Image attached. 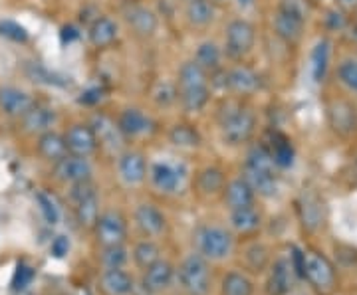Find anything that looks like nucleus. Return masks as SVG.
<instances>
[{
    "label": "nucleus",
    "instance_id": "37",
    "mask_svg": "<svg viewBox=\"0 0 357 295\" xmlns=\"http://www.w3.org/2000/svg\"><path fill=\"white\" fill-rule=\"evenodd\" d=\"M169 141L173 143L175 147H183V149H195L201 145V135L199 131L192 127V125H187V123H181V125H175V127L169 131Z\"/></svg>",
    "mask_w": 357,
    "mask_h": 295
},
{
    "label": "nucleus",
    "instance_id": "10",
    "mask_svg": "<svg viewBox=\"0 0 357 295\" xmlns=\"http://www.w3.org/2000/svg\"><path fill=\"white\" fill-rule=\"evenodd\" d=\"M296 280V268L290 257H280L274 262L268 276V295H288L294 287Z\"/></svg>",
    "mask_w": 357,
    "mask_h": 295
},
{
    "label": "nucleus",
    "instance_id": "34",
    "mask_svg": "<svg viewBox=\"0 0 357 295\" xmlns=\"http://www.w3.org/2000/svg\"><path fill=\"white\" fill-rule=\"evenodd\" d=\"M206 83H208V74L197 62H185L181 65L177 90H187V88H197V86H206Z\"/></svg>",
    "mask_w": 357,
    "mask_h": 295
},
{
    "label": "nucleus",
    "instance_id": "12",
    "mask_svg": "<svg viewBox=\"0 0 357 295\" xmlns=\"http://www.w3.org/2000/svg\"><path fill=\"white\" fill-rule=\"evenodd\" d=\"M91 129H93V133H96V137H98V143L105 147L107 151H121V147H123V141H126V135L121 133V129L119 125L115 123L114 119H109L107 115H96L91 119Z\"/></svg>",
    "mask_w": 357,
    "mask_h": 295
},
{
    "label": "nucleus",
    "instance_id": "27",
    "mask_svg": "<svg viewBox=\"0 0 357 295\" xmlns=\"http://www.w3.org/2000/svg\"><path fill=\"white\" fill-rule=\"evenodd\" d=\"M149 117L145 115L141 109L137 107H128L121 111V115L117 119V125L121 129V133L128 137H137V135H143L147 129H149Z\"/></svg>",
    "mask_w": 357,
    "mask_h": 295
},
{
    "label": "nucleus",
    "instance_id": "6",
    "mask_svg": "<svg viewBox=\"0 0 357 295\" xmlns=\"http://www.w3.org/2000/svg\"><path fill=\"white\" fill-rule=\"evenodd\" d=\"M96 240L102 248H112V246H123L128 238V220L117 210H107L100 214V218L93 226Z\"/></svg>",
    "mask_w": 357,
    "mask_h": 295
},
{
    "label": "nucleus",
    "instance_id": "1",
    "mask_svg": "<svg viewBox=\"0 0 357 295\" xmlns=\"http://www.w3.org/2000/svg\"><path fill=\"white\" fill-rule=\"evenodd\" d=\"M220 137L230 147H238L250 141L255 135L256 117L243 105H229L227 111H220Z\"/></svg>",
    "mask_w": 357,
    "mask_h": 295
},
{
    "label": "nucleus",
    "instance_id": "2",
    "mask_svg": "<svg viewBox=\"0 0 357 295\" xmlns=\"http://www.w3.org/2000/svg\"><path fill=\"white\" fill-rule=\"evenodd\" d=\"M302 278L318 295H333L337 289V273L333 264L316 250L304 252L302 262Z\"/></svg>",
    "mask_w": 357,
    "mask_h": 295
},
{
    "label": "nucleus",
    "instance_id": "22",
    "mask_svg": "<svg viewBox=\"0 0 357 295\" xmlns=\"http://www.w3.org/2000/svg\"><path fill=\"white\" fill-rule=\"evenodd\" d=\"M100 287L105 295H129L133 292V278L121 268H109L102 273Z\"/></svg>",
    "mask_w": 357,
    "mask_h": 295
},
{
    "label": "nucleus",
    "instance_id": "38",
    "mask_svg": "<svg viewBox=\"0 0 357 295\" xmlns=\"http://www.w3.org/2000/svg\"><path fill=\"white\" fill-rule=\"evenodd\" d=\"M246 167L258 168V170H268V173H276V163H274V157L270 153V149L264 145H256L248 151L246 157Z\"/></svg>",
    "mask_w": 357,
    "mask_h": 295
},
{
    "label": "nucleus",
    "instance_id": "50",
    "mask_svg": "<svg viewBox=\"0 0 357 295\" xmlns=\"http://www.w3.org/2000/svg\"><path fill=\"white\" fill-rule=\"evenodd\" d=\"M103 97V91L100 88H89L82 93V97L77 99V102L82 103V105H96V103L100 102Z\"/></svg>",
    "mask_w": 357,
    "mask_h": 295
},
{
    "label": "nucleus",
    "instance_id": "14",
    "mask_svg": "<svg viewBox=\"0 0 357 295\" xmlns=\"http://www.w3.org/2000/svg\"><path fill=\"white\" fill-rule=\"evenodd\" d=\"M22 119V131L28 133V135H42V133H48L54 127L56 123V111L48 107V105H40V103H34L30 111H26L24 115L20 117Z\"/></svg>",
    "mask_w": 357,
    "mask_h": 295
},
{
    "label": "nucleus",
    "instance_id": "40",
    "mask_svg": "<svg viewBox=\"0 0 357 295\" xmlns=\"http://www.w3.org/2000/svg\"><path fill=\"white\" fill-rule=\"evenodd\" d=\"M270 153L274 157V163L278 168H288L292 167L294 163V149L292 143L288 141L284 135H276L272 147H270Z\"/></svg>",
    "mask_w": 357,
    "mask_h": 295
},
{
    "label": "nucleus",
    "instance_id": "24",
    "mask_svg": "<svg viewBox=\"0 0 357 295\" xmlns=\"http://www.w3.org/2000/svg\"><path fill=\"white\" fill-rule=\"evenodd\" d=\"M225 202L230 208V212L252 206L255 205V191L250 189V184L244 179L230 180L225 186Z\"/></svg>",
    "mask_w": 357,
    "mask_h": 295
},
{
    "label": "nucleus",
    "instance_id": "45",
    "mask_svg": "<svg viewBox=\"0 0 357 295\" xmlns=\"http://www.w3.org/2000/svg\"><path fill=\"white\" fill-rule=\"evenodd\" d=\"M128 262V252L123 246H112V248H103L102 264L105 266V270L109 268H123Z\"/></svg>",
    "mask_w": 357,
    "mask_h": 295
},
{
    "label": "nucleus",
    "instance_id": "47",
    "mask_svg": "<svg viewBox=\"0 0 357 295\" xmlns=\"http://www.w3.org/2000/svg\"><path fill=\"white\" fill-rule=\"evenodd\" d=\"M34 276H36L34 268H30L28 264L20 262V264L16 266V270H14V276H13V289H14V292H24L26 287H28V285L32 283Z\"/></svg>",
    "mask_w": 357,
    "mask_h": 295
},
{
    "label": "nucleus",
    "instance_id": "3",
    "mask_svg": "<svg viewBox=\"0 0 357 295\" xmlns=\"http://www.w3.org/2000/svg\"><path fill=\"white\" fill-rule=\"evenodd\" d=\"M178 282L189 295H206L211 292L208 260L201 254L187 256L178 266Z\"/></svg>",
    "mask_w": 357,
    "mask_h": 295
},
{
    "label": "nucleus",
    "instance_id": "18",
    "mask_svg": "<svg viewBox=\"0 0 357 295\" xmlns=\"http://www.w3.org/2000/svg\"><path fill=\"white\" fill-rule=\"evenodd\" d=\"M119 34V28L109 16H98L88 28L89 44L98 50H105L114 44Z\"/></svg>",
    "mask_w": 357,
    "mask_h": 295
},
{
    "label": "nucleus",
    "instance_id": "32",
    "mask_svg": "<svg viewBox=\"0 0 357 295\" xmlns=\"http://www.w3.org/2000/svg\"><path fill=\"white\" fill-rule=\"evenodd\" d=\"M74 214H76L77 224L82 228H88V230H93L96 222L100 218V200H98V194L89 196V198H84L74 205Z\"/></svg>",
    "mask_w": 357,
    "mask_h": 295
},
{
    "label": "nucleus",
    "instance_id": "28",
    "mask_svg": "<svg viewBox=\"0 0 357 295\" xmlns=\"http://www.w3.org/2000/svg\"><path fill=\"white\" fill-rule=\"evenodd\" d=\"M38 153L50 161V163H58L68 154V145H66L64 135L56 133V131H48L42 133L38 137Z\"/></svg>",
    "mask_w": 357,
    "mask_h": 295
},
{
    "label": "nucleus",
    "instance_id": "42",
    "mask_svg": "<svg viewBox=\"0 0 357 295\" xmlns=\"http://www.w3.org/2000/svg\"><path fill=\"white\" fill-rule=\"evenodd\" d=\"M36 205H38L44 220H46L50 226H56V224L60 222V210H58L56 202L52 200L50 194L44 193V191H38V193H36Z\"/></svg>",
    "mask_w": 357,
    "mask_h": 295
},
{
    "label": "nucleus",
    "instance_id": "9",
    "mask_svg": "<svg viewBox=\"0 0 357 295\" xmlns=\"http://www.w3.org/2000/svg\"><path fill=\"white\" fill-rule=\"evenodd\" d=\"M91 165L86 157H77V154H66L62 161L56 163L54 175L56 179L62 180L66 184H77L84 180H91Z\"/></svg>",
    "mask_w": 357,
    "mask_h": 295
},
{
    "label": "nucleus",
    "instance_id": "30",
    "mask_svg": "<svg viewBox=\"0 0 357 295\" xmlns=\"http://www.w3.org/2000/svg\"><path fill=\"white\" fill-rule=\"evenodd\" d=\"M195 184L203 196H215L220 191H225V173L218 167H206L199 170Z\"/></svg>",
    "mask_w": 357,
    "mask_h": 295
},
{
    "label": "nucleus",
    "instance_id": "21",
    "mask_svg": "<svg viewBox=\"0 0 357 295\" xmlns=\"http://www.w3.org/2000/svg\"><path fill=\"white\" fill-rule=\"evenodd\" d=\"M119 175L128 184H141L147 177L145 157L137 151H126L119 157Z\"/></svg>",
    "mask_w": 357,
    "mask_h": 295
},
{
    "label": "nucleus",
    "instance_id": "52",
    "mask_svg": "<svg viewBox=\"0 0 357 295\" xmlns=\"http://www.w3.org/2000/svg\"><path fill=\"white\" fill-rule=\"evenodd\" d=\"M79 38V32H77L76 28H74V26H66L64 30H62V42H68V44H70V42H74V40H77Z\"/></svg>",
    "mask_w": 357,
    "mask_h": 295
},
{
    "label": "nucleus",
    "instance_id": "4",
    "mask_svg": "<svg viewBox=\"0 0 357 295\" xmlns=\"http://www.w3.org/2000/svg\"><path fill=\"white\" fill-rule=\"evenodd\" d=\"M195 244L206 260H225L232 252V234L220 226H201L195 232Z\"/></svg>",
    "mask_w": 357,
    "mask_h": 295
},
{
    "label": "nucleus",
    "instance_id": "56",
    "mask_svg": "<svg viewBox=\"0 0 357 295\" xmlns=\"http://www.w3.org/2000/svg\"><path fill=\"white\" fill-rule=\"evenodd\" d=\"M356 163H357V159H356Z\"/></svg>",
    "mask_w": 357,
    "mask_h": 295
},
{
    "label": "nucleus",
    "instance_id": "54",
    "mask_svg": "<svg viewBox=\"0 0 357 295\" xmlns=\"http://www.w3.org/2000/svg\"><path fill=\"white\" fill-rule=\"evenodd\" d=\"M351 38L357 40V24L354 26V28H351Z\"/></svg>",
    "mask_w": 357,
    "mask_h": 295
},
{
    "label": "nucleus",
    "instance_id": "43",
    "mask_svg": "<svg viewBox=\"0 0 357 295\" xmlns=\"http://www.w3.org/2000/svg\"><path fill=\"white\" fill-rule=\"evenodd\" d=\"M0 36L10 40V42H16V44H26L28 38H30V34H28L24 26L14 22V20H8V18L0 20Z\"/></svg>",
    "mask_w": 357,
    "mask_h": 295
},
{
    "label": "nucleus",
    "instance_id": "36",
    "mask_svg": "<svg viewBox=\"0 0 357 295\" xmlns=\"http://www.w3.org/2000/svg\"><path fill=\"white\" fill-rule=\"evenodd\" d=\"M255 294V283L250 278H246L241 271H230L222 278L220 295H252Z\"/></svg>",
    "mask_w": 357,
    "mask_h": 295
},
{
    "label": "nucleus",
    "instance_id": "55",
    "mask_svg": "<svg viewBox=\"0 0 357 295\" xmlns=\"http://www.w3.org/2000/svg\"><path fill=\"white\" fill-rule=\"evenodd\" d=\"M185 2H189V0H185Z\"/></svg>",
    "mask_w": 357,
    "mask_h": 295
},
{
    "label": "nucleus",
    "instance_id": "35",
    "mask_svg": "<svg viewBox=\"0 0 357 295\" xmlns=\"http://www.w3.org/2000/svg\"><path fill=\"white\" fill-rule=\"evenodd\" d=\"M220 58H222V51L218 48L215 42H203L199 48H197V56H195V62L203 67L206 74H215L220 70Z\"/></svg>",
    "mask_w": 357,
    "mask_h": 295
},
{
    "label": "nucleus",
    "instance_id": "39",
    "mask_svg": "<svg viewBox=\"0 0 357 295\" xmlns=\"http://www.w3.org/2000/svg\"><path fill=\"white\" fill-rule=\"evenodd\" d=\"M133 260H135V264L139 266L141 270H147L149 266H153L157 260H161V250L151 240H143L133 248Z\"/></svg>",
    "mask_w": 357,
    "mask_h": 295
},
{
    "label": "nucleus",
    "instance_id": "31",
    "mask_svg": "<svg viewBox=\"0 0 357 295\" xmlns=\"http://www.w3.org/2000/svg\"><path fill=\"white\" fill-rule=\"evenodd\" d=\"M185 14H187L189 24L195 26V28H204L215 20L217 10H215V4L211 0H189Z\"/></svg>",
    "mask_w": 357,
    "mask_h": 295
},
{
    "label": "nucleus",
    "instance_id": "26",
    "mask_svg": "<svg viewBox=\"0 0 357 295\" xmlns=\"http://www.w3.org/2000/svg\"><path fill=\"white\" fill-rule=\"evenodd\" d=\"M274 30L278 34V38H282L288 44L298 42L302 36V30H304V18H298L294 14L284 13L278 8L276 18H274Z\"/></svg>",
    "mask_w": 357,
    "mask_h": 295
},
{
    "label": "nucleus",
    "instance_id": "15",
    "mask_svg": "<svg viewBox=\"0 0 357 295\" xmlns=\"http://www.w3.org/2000/svg\"><path fill=\"white\" fill-rule=\"evenodd\" d=\"M126 22L137 38H151L159 26L157 14L151 8L139 6V4L126 10Z\"/></svg>",
    "mask_w": 357,
    "mask_h": 295
},
{
    "label": "nucleus",
    "instance_id": "25",
    "mask_svg": "<svg viewBox=\"0 0 357 295\" xmlns=\"http://www.w3.org/2000/svg\"><path fill=\"white\" fill-rule=\"evenodd\" d=\"M243 179L250 184V189L255 191V194H260V196H274L276 191H278V177H276V173L258 170V168L244 165Z\"/></svg>",
    "mask_w": 357,
    "mask_h": 295
},
{
    "label": "nucleus",
    "instance_id": "49",
    "mask_svg": "<svg viewBox=\"0 0 357 295\" xmlns=\"http://www.w3.org/2000/svg\"><path fill=\"white\" fill-rule=\"evenodd\" d=\"M68 250H70V240H68L66 236H56V238L52 240V244H50L52 256L64 257L66 254H68Z\"/></svg>",
    "mask_w": 357,
    "mask_h": 295
},
{
    "label": "nucleus",
    "instance_id": "19",
    "mask_svg": "<svg viewBox=\"0 0 357 295\" xmlns=\"http://www.w3.org/2000/svg\"><path fill=\"white\" fill-rule=\"evenodd\" d=\"M173 276H175V268L171 262L167 260H157L153 266H149L145 270L143 276V287L149 292V294H159L167 289L171 282H173Z\"/></svg>",
    "mask_w": 357,
    "mask_h": 295
},
{
    "label": "nucleus",
    "instance_id": "8",
    "mask_svg": "<svg viewBox=\"0 0 357 295\" xmlns=\"http://www.w3.org/2000/svg\"><path fill=\"white\" fill-rule=\"evenodd\" d=\"M66 145H68V153L77 154V157H91L98 151L100 143L93 133L91 125H84V123H76L66 131L64 135Z\"/></svg>",
    "mask_w": 357,
    "mask_h": 295
},
{
    "label": "nucleus",
    "instance_id": "13",
    "mask_svg": "<svg viewBox=\"0 0 357 295\" xmlns=\"http://www.w3.org/2000/svg\"><path fill=\"white\" fill-rule=\"evenodd\" d=\"M34 97L24 90H18L13 86L0 88V111L8 117H22L26 111L32 109Z\"/></svg>",
    "mask_w": 357,
    "mask_h": 295
},
{
    "label": "nucleus",
    "instance_id": "44",
    "mask_svg": "<svg viewBox=\"0 0 357 295\" xmlns=\"http://www.w3.org/2000/svg\"><path fill=\"white\" fill-rule=\"evenodd\" d=\"M178 99L177 86L169 83V81H159L153 90V102L159 107H171Z\"/></svg>",
    "mask_w": 357,
    "mask_h": 295
},
{
    "label": "nucleus",
    "instance_id": "16",
    "mask_svg": "<svg viewBox=\"0 0 357 295\" xmlns=\"http://www.w3.org/2000/svg\"><path fill=\"white\" fill-rule=\"evenodd\" d=\"M260 76L246 65H238L227 72V88L238 95H252L260 90Z\"/></svg>",
    "mask_w": 357,
    "mask_h": 295
},
{
    "label": "nucleus",
    "instance_id": "33",
    "mask_svg": "<svg viewBox=\"0 0 357 295\" xmlns=\"http://www.w3.org/2000/svg\"><path fill=\"white\" fill-rule=\"evenodd\" d=\"M208 97H211L208 83L206 86H197V88H187V90H178L181 105L189 113H197V111L204 109V105L208 103Z\"/></svg>",
    "mask_w": 357,
    "mask_h": 295
},
{
    "label": "nucleus",
    "instance_id": "46",
    "mask_svg": "<svg viewBox=\"0 0 357 295\" xmlns=\"http://www.w3.org/2000/svg\"><path fill=\"white\" fill-rule=\"evenodd\" d=\"M337 77L347 90L357 93V60H344L337 67Z\"/></svg>",
    "mask_w": 357,
    "mask_h": 295
},
{
    "label": "nucleus",
    "instance_id": "11",
    "mask_svg": "<svg viewBox=\"0 0 357 295\" xmlns=\"http://www.w3.org/2000/svg\"><path fill=\"white\" fill-rule=\"evenodd\" d=\"M328 121L335 133L351 135L357 129V109L345 99H333L328 105Z\"/></svg>",
    "mask_w": 357,
    "mask_h": 295
},
{
    "label": "nucleus",
    "instance_id": "29",
    "mask_svg": "<svg viewBox=\"0 0 357 295\" xmlns=\"http://www.w3.org/2000/svg\"><path fill=\"white\" fill-rule=\"evenodd\" d=\"M230 224H232V228L238 232V234L248 236V234H255V232L260 230L262 216H260V212L255 208V205L246 206V208L232 210L230 212Z\"/></svg>",
    "mask_w": 357,
    "mask_h": 295
},
{
    "label": "nucleus",
    "instance_id": "53",
    "mask_svg": "<svg viewBox=\"0 0 357 295\" xmlns=\"http://www.w3.org/2000/svg\"><path fill=\"white\" fill-rule=\"evenodd\" d=\"M337 4L344 8V10H351V8H357V0H337Z\"/></svg>",
    "mask_w": 357,
    "mask_h": 295
},
{
    "label": "nucleus",
    "instance_id": "48",
    "mask_svg": "<svg viewBox=\"0 0 357 295\" xmlns=\"http://www.w3.org/2000/svg\"><path fill=\"white\" fill-rule=\"evenodd\" d=\"M278 8L284 10V13L294 14V16H298V18H304V20H306V13H304V6H302V2H300V0H282Z\"/></svg>",
    "mask_w": 357,
    "mask_h": 295
},
{
    "label": "nucleus",
    "instance_id": "41",
    "mask_svg": "<svg viewBox=\"0 0 357 295\" xmlns=\"http://www.w3.org/2000/svg\"><path fill=\"white\" fill-rule=\"evenodd\" d=\"M244 264L246 268L255 273L266 270L268 266V250L262 244H252L246 248L244 252Z\"/></svg>",
    "mask_w": 357,
    "mask_h": 295
},
{
    "label": "nucleus",
    "instance_id": "51",
    "mask_svg": "<svg viewBox=\"0 0 357 295\" xmlns=\"http://www.w3.org/2000/svg\"><path fill=\"white\" fill-rule=\"evenodd\" d=\"M326 22H328V26L332 30H342L345 26V16L340 10H332V13H328V16H326Z\"/></svg>",
    "mask_w": 357,
    "mask_h": 295
},
{
    "label": "nucleus",
    "instance_id": "5",
    "mask_svg": "<svg viewBox=\"0 0 357 295\" xmlns=\"http://www.w3.org/2000/svg\"><path fill=\"white\" fill-rule=\"evenodd\" d=\"M256 30L255 26L248 20H232L227 26V34H225V50L227 56L232 60H243L244 56H248L255 48Z\"/></svg>",
    "mask_w": 357,
    "mask_h": 295
},
{
    "label": "nucleus",
    "instance_id": "23",
    "mask_svg": "<svg viewBox=\"0 0 357 295\" xmlns=\"http://www.w3.org/2000/svg\"><path fill=\"white\" fill-rule=\"evenodd\" d=\"M330 56H332V42L328 38L318 40L310 54V74H312L314 83H321L326 79L328 67H330Z\"/></svg>",
    "mask_w": 357,
    "mask_h": 295
},
{
    "label": "nucleus",
    "instance_id": "20",
    "mask_svg": "<svg viewBox=\"0 0 357 295\" xmlns=\"http://www.w3.org/2000/svg\"><path fill=\"white\" fill-rule=\"evenodd\" d=\"M135 224L145 236H161L167 230L165 214L153 205H139L135 210Z\"/></svg>",
    "mask_w": 357,
    "mask_h": 295
},
{
    "label": "nucleus",
    "instance_id": "17",
    "mask_svg": "<svg viewBox=\"0 0 357 295\" xmlns=\"http://www.w3.org/2000/svg\"><path fill=\"white\" fill-rule=\"evenodd\" d=\"M149 175H151V182L157 191L165 194H173L177 193L178 186H181V180H183V175L175 165L171 163H153L151 168H149Z\"/></svg>",
    "mask_w": 357,
    "mask_h": 295
},
{
    "label": "nucleus",
    "instance_id": "7",
    "mask_svg": "<svg viewBox=\"0 0 357 295\" xmlns=\"http://www.w3.org/2000/svg\"><path fill=\"white\" fill-rule=\"evenodd\" d=\"M298 216L307 232H318L326 222V205L316 191L304 189L298 196Z\"/></svg>",
    "mask_w": 357,
    "mask_h": 295
}]
</instances>
